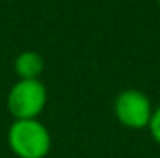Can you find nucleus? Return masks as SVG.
Here are the masks:
<instances>
[{"mask_svg":"<svg viewBox=\"0 0 160 158\" xmlns=\"http://www.w3.org/2000/svg\"><path fill=\"white\" fill-rule=\"evenodd\" d=\"M13 69L19 80H36L45 69V60L36 50H22L13 62Z\"/></svg>","mask_w":160,"mask_h":158,"instance_id":"20e7f679","label":"nucleus"},{"mask_svg":"<svg viewBox=\"0 0 160 158\" xmlns=\"http://www.w3.org/2000/svg\"><path fill=\"white\" fill-rule=\"evenodd\" d=\"M8 145L17 158H47L52 138L39 119H15L8 128Z\"/></svg>","mask_w":160,"mask_h":158,"instance_id":"f257e3e1","label":"nucleus"},{"mask_svg":"<svg viewBox=\"0 0 160 158\" xmlns=\"http://www.w3.org/2000/svg\"><path fill=\"white\" fill-rule=\"evenodd\" d=\"M149 132H151V138L160 145V104L153 110V116H151V121H149Z\"/></svg>","mask_w":160,"mask_h":158,"instance_id":"39448f33","label":"nucleus"},{"mask_svg":"<svg viewBox=\"0 0 160 158\" xmlns=\"http://www.w3.org/2000/svg\"><path fill=\"white\" fill-rule=\"evenodd\" d=\"M151 99L140 89H123L114 101V116L118 123L130 130H142L149 126L153 116Z\"/></svg>","mask_w":160,"mask_h":158,"instance_id":"7ed1b4c3","label":"nucleus"},{"mask_svg":"<svg viewBox=\"0 0 160 158\" xmlns=\"http://www.w3.org/2000/svg\"><path fill=\"white\" fill-rule=\"evenodd\" d=\"M47 87L39 78L17 80L6 97L8 112L13 119H38L47 106Z\"/></svg>","mask_w":160,"mask_h":158,"instance_id":"f03ea898","label":"nucleus"},{"mask_svg":"<svg viewBox=\"0 0 160 158\" xmlns=\"http://www.w3.org/2000/svg\"><path fill=\"white\" fill-rule=\"evenodd\" d=\"M157 2H158V7H160V0H157Z\"/></svg>","mask_w":160,"mask_h":158,"instance_id":"423d86ee","label":"nucleus"}]
</instances>
